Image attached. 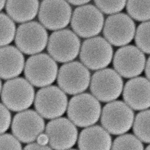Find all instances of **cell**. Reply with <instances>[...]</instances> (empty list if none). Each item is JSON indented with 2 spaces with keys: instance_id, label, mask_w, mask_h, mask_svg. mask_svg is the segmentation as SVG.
Returning <instances> with one entry per match:
<instances>
[{
  "instance_id": "1",
  "label": "cell",
  "mask_w": 150,
  "mask_h": 150,
  "mask_svg": "<svg viewBox=\"0 0 150 150\" xmlns=\"http://www.w3.org/2000/svg\"><path fill=\"white\" fill-rule=\"evenodd\" d=\"M134 115L131 108L121 101H112L103 109L101 122L103 126L113 135H121L133 125Z\"/></svg>"
},
{
  "instance_id": "2",
  "label": "cell",
  "mask_w": 150,
  "mask_h": 150,
  "mask_svg": "<svg viewBox=\"0 0 150 150\" xmlns=\"http://www.w3.org/2000/svg\"><path fill=\"white\" fill-rule=\"evenodd\" d=\"M67 114L70 120L77 126L88 127L99 120L101 106L98 99L88 93L73 97L68 105Z\"/></svg>"
},
{
  "instance_id": "3",
  "label": "cell",
  "mask_w": 150,
  "mask_h": 150,
  "mask_svg": "<svg viewBox=\"0 0 150 150\" xmlns=\"http://www.w3.org/2000/svg\"><path fill=\"white\" fill-rule=\"evenodd\" d=\"M34 96V88L23 78L8 81L1 90L3 104L13 111H22L29 108L33 103Z\"/></svg>"
},
{
  "instance_id": "4",
  "label": "cell",
  "mask_w": 150,
  "mask_h": 150,
  "mask_svg": "<svg viewBox=\"0 0 150 150\" xmlns=\"http://www.w3.org/2000/svg\"><path fill=\"white\" fill-rule=\"evenodd\" d=\"M123 88L120 74L110 68L96 72L91 79V92L96 98L103 102H110L117 99Z\"/></svg>"
},
{
  "instance_id": "5",
  "label": "cell",
  "mask_w": 150,
  "mask_h": 150,
  "mask_svg": "<svg viewBox=\"0 0 150 150\" xmlns=\"http://www.w3.org/2000/svg\"><path fill=\"white\" fill-rule=\"evenodd\" d=\"M113 51L110 43L101 37H93L84 41L80 53L81 60L92 70H101L110 64Z\"/></svg>"
},
{
  "instance_id": "6",
  "label": "cell",
  "mask_w": 150,
  "mask_h": 150,
  "mask_svg": "<svg viewBox=\"0 0 150 150\" xmlns=\"http://www.w3.org/2000/svg\"><path fill=\"white\" fill-rule=\"evenodd\" d=\"M71 25L75 34L81 37H93L101 31L104 17L100 10L95 6L83 5L74 10Z\"/></svg>"
},
{
  "instance_id": "7",
  "label": "cell",
  "mask_w": 150,
  "mask_h": 150,
  "mask_svg": "<svg viewBox=\"0 0 150 150\" xmlns=\"http://www.w3.org/2000/svg\"><path fill=\"white\" fill-rule=\"evenodd\" d=\"M58 67L54 59L44 53L30 57L26 62L25 76L32 85L43 87L55 81L57 74Z\"/></svg>"
},
{
  "instance_id": "8",
  "label": "cell",
  "mask_w": 150,
  "mask_h": 150,
  "mask_svg": "<svg viewBox=\"0 0 150 150\" xmlns=\"http://www.w3.org/2000/svg\"><path fill=\"white\" fill-rule=\"evenodd\" d=\"M80 41L76 34L68 29L59 30L52 34L48 51L52 57L60 63L71 61L79 54Z\"/></svg>"
},
{
  "instance_id": "9",
  "label": "cell",
  "mask_w": 150,
  "mask_h": 150,
  "mask_svg": "<svg viewBox=\"0 0 150 150\" xmlns=\"http://www.w3.org/2000/svg\"><path fill=\"white\" fill-rule=\"evenodd\" d=\"M15 42L25 54H37L43 50L48 44V33L44 27L37 22H26L17 29Z\"/></svg>"
},
{
  "instance_id": "10",
  "label": "cell",
  "mask_w": 150,
  "mask_h": 150,
  "mask_svg": "<svg viewBox=\"0 0 150 150\" xmlns=\"http://www.w3.org/2000/svg\"><path fill=\"white\" fill-rule=\"evenodd\" d=\"M103 35L115 46H123L130 42L136 34V26L130 16L123 13L109 16L104 23Z\"/></svg>"
},
{
  "instance_id": "11",
  "label": "cell",
  "mask_w": 150,
  "mask_h": 150,
  "mask_svg": "<svg viewBox=\"0 0 150 150\" xmlns=\"http://www.w3.org/2000/svg\"><path fill=\"white\" fill-rule=\"evenodd\" d=\"M67 106V98L61 89L55 86L44 88L38 91L35 100L37 111L47 119L62 115Z\"/></svg>"
},
{
  "instance_id": "12",
  "label": "cell",
  "mask_w": 150,
  "mask_h": 150,
  "mask_svg": "<svg viewBox=\"0 0 150 150\" xmlns=\"http://www.w3.org/2000/svg\"><path fill=\"white\" fill-rule=\"evenodd\" d=\"M57 80L62 90L69 94L75 95L84 92L88 87L90 73L81 63L70 62L61 67Z\"/></svg>"
},
{
  "instance_id": "13",
  "label": "cell",
  "mask_w": 150,
  "mask_h": 150,
  "mask_svg": "<svg viewBox=\"0 0 150 150\" xmlns=\"http://www.w3.org/2000/svg\"><path fill=\"white\" fill-rule=\"evenodd\" d=\"M71 11L65 0H44L39 8L38 17L45 28L50 30H59L69 24Z\"/></svg>"
},
{
  "instance_id": "14",
  "label": "cell",
  "mask_w": 150,
  "mask_h": 150,
  "mask_svg": "<svg viewBox=\"0 0 150 150\" xmlns=\"http://www.w3.org/2000/svg\"><path fill=\"white\" fill-rule=\"evenodd\" d=\"M145 64L143 52L134 45L123 46L118 49L113 59L115 70L125 78H135L141 74Z\"/></svg>"
},
{
  "instance_id": "15",
  "label": "cell",
  "mask_w": 150,
  "mask_h": 150,
  "mask_svg": "<svg viewBox=\"0 0 150 150\" xmlns=\"http://www.w3.org/2000/svg\"><path fill=\"white\" fill-rule=\"evenodd\" d=\"M12 129L14 135L19 140L30 143L35 141L43 132L44 121L34 110H25L15 116Z\"/></svg>"
},
{
  "instance_id": "16",
  "label": "cell",
  "mask_w": 150,
  "mask_h": 150,
  "mask_svg": "<svg viewBox=\"0 0 150 150\" xmlns=\"http://www.w3.org/2000/svg\"><path fill=\"white\" fill-rule=\"evenodd\" d=\"M46 134L51 147L65 150L72 147L77 141L78 131L74 125L68 119L61 117L48 123Z\"/></svg>"
},
{
  "instance_id": "17",
  "label": "cell",
  "mask_w": 150,
  "mask_h": 150,
  "mask_svg": "<svg viewBox=\"0 0 150 150\" xmlns=\"http://www.w3.org/2000/svg\"><path fill=\"white\" fill-rule=\"evenodd\" d=\"M125 103L135 110L150 107V81L144 77H135L127 81L123 88Z\"/></svg>"
},
{
  "instance_id": "18",
  "label": "cell",
  "mask_w": 150,
  "mask_h": 150,
  "mask_svg": "<svg viewBox=\"0 0 150 150\" xmlns=\"http://www.w3.org/2000/svg\"><path fill=\"white\" fill-rule=\"evenodd\" d=\"M24 59L21 50L13 46L1 49V77L8 79L20 75L23 70Z\"/></svg>"
},
{
  "instance_id": "19",
  "label": "cell",
  "mask_w": 150,
  "mask_h": 150,
  "mask_svg": "<svg viewBox=\"0 0 150 150\" xmlns=\"http://www.w3.org/2000/svg\"><path fill=\"white\" fill-rule=\"evenodd\" d=\"M108 132L99 126H93L83 130L79 139V147L81 150H109L112 147L111 138Z\"/></svg>"
},
{
  "instance_id": "20",
  "label": "cell",
  "mask_w": 150,
  "mask_h": 150,
  "mask_svg": "<svg viewBox=\"0 0 150 150\" xmlns=\"http://www.w3.org/2000/svg\"><path fill=\"white\" fill-rule=\"evenodd\" d=\"M39 6L38 0H7L6 10L13 21L26 23L35 17Z\"/></svg>"
},
{
  "instance_id": "21",
  "label": "cell",
  "mask_w": 150,
  "mask_h": 150,
  "mask_svg": "<svg viewBox=\"0 0 150 150\" xmlns=\"http://www.w3.org/2000/svg\"><path fill=\"white\" fill-rule=\"evenodd\" d=\"M133 132L141 141L150 143V109L139 113L134 119Z\"/></svg>"
},
{
  "instance_id": "22",
  "label": "cell",
  "mask_w": 150,
  "mask_h": 150,
  "mask_svg": "<svg viewBox=\"0 0 150 150\" xmlns=\"http://www.w3.org/2000/svg\"><path fill=\"white\" fill-rule=\"evenodd\" d=\"M126 9L130 16L136 21L150 20V0H127Z\"/></svg>"
},
{
  "instance_id": "23",
  "label": "cell",
  "mask_w": 150,
  "mask_h": 150,
  "mask_svg": "<svg viewBox=\"0 0 150 150\" xmlns=\"http://www.w3.org/2000/svg\"><path fill=\"white\" fill-rule=\"evenodd\" d=\"M13 20L4 13L1 14V46H6L12 42L16 35Z\"/></svg>"
},
{
  "instance_id": "24",
  "label": "cell",
  "mask_w": 150,
  "mask_h": 150,
  "mask_svg": "<svg viewBox=\"0 0 150 150\" xmlns=\"http://www.w3.org/2000/svg\"><path fill=\"white\" fill-rule=\"evenodd\" d=\"M135 42L142 52L150 54V21L142 23L135 34Z\"/></svg>"
},
{
  "instance_id": "25",
  "label": "cell",
  "mask_w": 150,
  "mask_h": 150,
  "mask_svg": "<svg viewBox=\"0 0 150 150\" xmlns=\"http://www.w3.org/2000/svg\"><path fill=\"white\" fill-rule=\"evenodd\" d=\"M112 149H144V145L141 140L136 136L130 134H123L115 139L112 144Z\"/></svg>"
},
{
  "instance_id": "26",
  "label": "cell",
  "mask_w": 150,
  "mask_h": 150,
  "mask_svg": "<svg viewBox=\"0 0 150 150\" xmlns=\"http://www.w3.org/2000/svg\"><path fill=\"white\" fill-rule=\"evenodd\" d=\"M127 0H94L95 3L101 12L107 14H114L122 11Z\"/></svg>"
},
{
  "instance_id": "27",
  "label": "cell",
  "mask_w": 150,
  "mask_h": 150,
  "mask_svg": "<svg viewBox=\"0 0 150 150\" xmlns=\"http://www.w3.org/2000/svg\"><path fill=\"white\" fill-rule=\"evenodd\" d=\"M17 138L8 134H3L1 136L0 150L22 149V146Z\"/></svg>"
},
{
  "instance_id": "28",
  "label": "cell",
  "mask_w": 150,
  "mask_h": 150,
  "mask_svg": "<svg viewBox=\"0 0 150 150\" xmlns=\"http://www.w3.org/2000/svg\"><path fill=\"white\" fill-rule=\"evenodd\" d=\"M10 112L4 104H1V133H4L9 128L11 123Z\"/></svg>"
},
{
  "instance_id": "29",
  "label": "cell",
  "mask_w": 150,
  "mask_h": 150,
  "mask_svg": "<svg viewBox=\"0 0 150 150\" xmlns=\"http://www.w3.org/2000/svg\"><path fill=\"white\" fill-rule=\"evenodd\" d=\"M24 149L26 150H49L51 149L50 147L47 146V145H42L39 143H33V144H28L25 146Z\"/></svg>"
},
{
  "instance_id": "30",
  "label": "cell",
  "mask_w": 150,
  "mask_h": 150,
  "mask_svg": "<svg viewBox=\"0 0 150 150\" xmlns=\"http://www.w3.org/2000/svg\"><path fill=\"white\" fill-rule=\"evenodd\" d=\"M38 142L42 145H46L49 142V138L46 134H41L37 138Z\"/></svg>"
},
{
  "instance_id": "31",
  "label": "cell",
  "mask_w": 150,
  "mask_h": 150,
  "mask_svg": "<svg viewBox=\"0 0 150 150\" xmlns=\"http://www.w3.org/2000/svg\"><path fill=\"white\" fill-rule=\"evenodd\" d=\"M67 1L71 4L75 6H81L85 5L91 0H67Z\"/></svg>"
},
{
  "instance_id": "32",
  "label": "cell",
  "mask_w": 150,
  "mask_h": 150,
  "mask_svg": "<svg viewBox=\"0 0 150 150\" xmlns=\"http://www.w3.org/2000/svg\"><path fill=\"white\" fill-rule=\"evenodd\" d=\"M145 72V74L146 77L148 80L150 81V57H149L146 62Z\"/></svg>"
},
{
  "instance_id": "33",
  "label": "cell",
  "mask_w": 150,
  "mask_h": 150,
  "mask_svg": "<svg viewBox=\"0 0 150 150\" xmlns=\"http://www.w3.org/2000/svg\"><path fill=\"white\" fill-rule=\"evenodd\" d=\"M6 2V0H1V10L4 8Z\"/></svg>"
},
{
  "instance_id": "34",
  "label": "cell",
  "mask_w": 150,
  "mask_h": 150,
  "mask_svg": "<svg viewBox=\"0 0 150 150\" xmlns=\"http://www.w3.org/2000/svg\"><path fill=\"white\" fill-rule=\"evenodd\" d=\"M146 149L147 150H150V144L148 145L146 148Z\"/></svg>"
}]
</instances>
